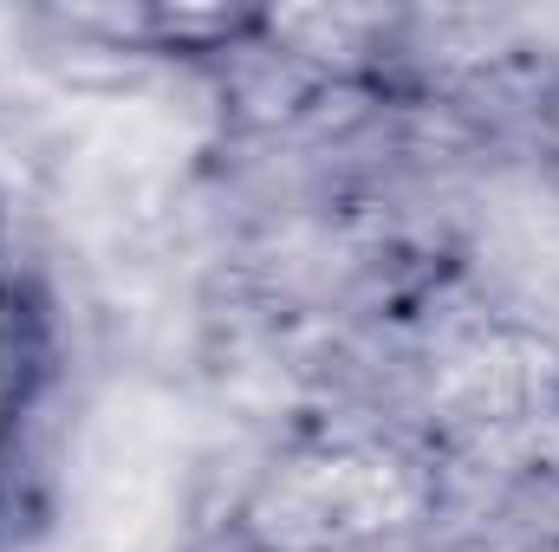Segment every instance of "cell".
I'll list each match as a JSON object with an SVG mask.
<instances>
[{
    "instance_id": "cell-1",
    "label": "cell",
    "mask_w": 559,
    "mask_h": 552,
    "mask_svg": "<svg viewBox=\"0 0 559 552\" xmlns=\"http://www.w3.org/2000/svg\"><path fill=\"white\" fill-rule=\"evenodd\" d=\"M436 468L397 435H312L228 514L235 552H378L436 520Z\"/></svg>"
}]
</instances>
